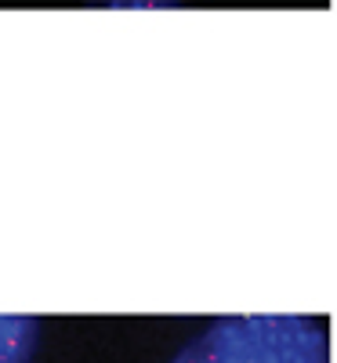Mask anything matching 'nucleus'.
I'll use <instances>...</instances> for the list:
<instances>
[{
    "mask_svg": "<svg viewBox=\"0 0 337 363\" xmlns=\"http://www.w3.org/2000/svg\"><path fill=\"white\" fill-rule=\"evenodd\" d=\"M171 363H330L326 330L309 316H222Z\"/></svg>",
    "mask_w": 337,
    "mask_h": 363,
    "instance_id": "f257e3e1",
    "label": "nucleus"
},
{
    "mask_svg": "<svg viewBox=\"0 0 337 363\" xmlns=\"http://www.w3.org/2000/svg\"><path fill=\"white\" fill-rule=\"evenodd\" d=\"M40 342V323L33 316L0 313V363H29Z\"/></svg>",
    "mask_w": 337,
    "mask_h": 363,
    "instance_id": "f03ea898",
    "label": "nucleus"
}]
</instances>
